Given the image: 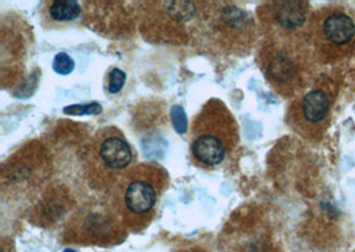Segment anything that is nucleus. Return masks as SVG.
<instances>
[{
  "instance_id": "nucleus-1",
  "label": "nucleus",
  "mask_w": 355,
  "mask_h": 252,
  "mask_svg": "<svg viewBox=\"0 0 355 252\" xmlns=\"http://www.w3.org/2000/svg\"><path fill=\"white\" fill-rule=\"evenodd\" d=\"M315 60L307 33L269 32L259 49L265 79L285 98L294 100L306 92L314 80Z\"/></svg>"
},
{
  "instance_id": "nucleus-2",
  "label": "nucleus",
  "mask_w": 355,
  "mask_h": 252,
  "mask_svg": "<svg viewBox=\"0 0 355 252\" xmlns=\"http://www.w3.org/2000/svg\"><path fill=\"white\" fill-rule=\"evenodd\" d=\"M168 183L160 165H135L116 181L108 201L128 231H141L155 219Z\"/></svg>"
},
{
  "instance_id": "nucleus-3",
  "label": "nucleus",
  "mask_w": 355,
  "mask_h": 252,
  "mask_svg": "<svg viewBox=\"0 0 355 252\" xmlns=\"http://www.w3.org/2000/svg\"><path fill=\"white\" fill-rule=\"evenodd\" d=\"M234 116L218 98L209 101L196 114L191 126L189 150L194 165L211 170L232 157L239 145Z\"/></svg>"
},
{
  "instance_id": "nucleus-4",
  "label": "nucleus",
  "mask_w": 355,
  "mask_h": 252,
  "mask_svg": "<svg viewBox=\"0 0 355 252\" xmlns=\"http://www.w3.org/2000/svg\"><path fill=\"white\" fill-rule=\"evenodd\" d=\"M307 39L317 60L337 63L355 49V19L343 7H322L309 21Z\"/></svg>"
},
{
  "instance_id": "nucleus-5",
  "label": "nucleus",
  "mask_w": 355,
  "mask_h": 252,
  "mask_svg": "<svg viewBox=\"0 0 355 252\" xmlns=\"http://www.w3.org/2000/svg\"><path fill=\"white\" fill-rule=\"evenodd\" d=\"M133 162V150L123 132L114 126L103 127L85 152V168L95 189L111 191L116 181Z\"/></svg>"
},
{
  "instance_id": "nucleus-6",
  "label": "nucleus",
  "mask_w": 355,
  "mask_h": 252,
  "mask_svg": "<svg viewBox=\"0 0 355 252\" xmlns=\"http://www.w3.org/2000/svg\"><path fill=\"white\" fill-rule=\"evenodd\" d=\"M65 230L68 242L97 246L120 243L128 233L110 201L84 206L73 214Z\"/></svg>"
},
{
  "instance_id": "nucleus-7",
  "label": "nucleus",
  "mask_w": 355,
  "mask_h": 252,
  "mask_svg": "<svg viewBox=\"0 0 355 252\" xmlns=\"http://www.w3.org/2000/svg\"><path fill=\"white\" fill-rule=\"evenodd\" d=\"M331 108L330 88L318 82L293 100L286 120L298 136L309 141H318L330 125Z\"/></svg>"
},
{
  "instance_id": "nucleus-8",
  "label": "nucleus",
  "mask_w": 355,
  "mask_h": 252,
  "mask_svg": "<svg viewBox=\"0 0 355 252\" xmlns=\"http://www.w3.org/2000/svg\"><path fill=\"white\" fill-rule=\"evenodd\" d=\"M311 15L307 1H272L259 11L269 32L281 33H307Z\"/></svg>"
},
{
  "instance_id": "nucleus-9",
  "label": "nucleus",
  "mask_w": 355,
  "mask_h": 252,
  "mask_svg": "<svg viewBox=\"0 0 355 252\" xmlns=\"http://www.w3.org/2000/svg\"><path fill=\"white\" fill-rule=\"evenodd\" d=\"M216 26L218 31L224 33L229 39L234 40L239 36L252 40L254 26L249 15L239 7L229 6L221 8L216 17Z\"/></svg>"
},
{
  "instance_id": "nucleus-10",
  "label": "nucleus",
  "mask_w": 355,
  "mask_h": 252,
  "mask_svg": "<svg viewBox=\"0 0 355 252\" xmlns=\"http://www.w3.org/2000/svg\"><path fill=\"white\" fill-rule=\"evenodd\" d=\"M47 4V17L53 23L65 24L76 20L81 14L80 3L75 0H55Z\"/></svg>"
},
{
  "instance_id": "nucleus-11",
  "label": "nucleus",
  "mask_w": 355,
  "mask_h": 252,
  "mask_svg": "<svg viewBox=\"0 0 355 252\" xmlns=\"http://www.w3.org/2000/svg\"><path fill=\"white\" fill-rule=\"evenodd\" d=\"M52 68L59 75H69L75 69V62L68 53H58L53 59Z\"/></svg>"
},
{
  "instance_id": "nucleus-12",
  "label": "nucleus",
  "mask_w": 355,
  "mask_h": 252,
  "mask_svg": "<svg viewBox=\"0 0 355 252\" xmlns=\"http://www.w3.org/2000/svg\"><path fill=\"white\" fill-rule=\"evenodd\" d=\"M125 79H127V75L121 69L113 68L108 75V91L113 95L119 93L125 84Z\"/></svg>"
},
{
  "instance_id": "nucleus-13",
  "label": "nucleus",
  "mask_w": 355,
  "mask_h": 252,
  "mask_svg": "<svg viewBox=\"0 0 355 252\" xmlns=\"http://www.w3.org/2000/svg\"><path fill=\"white\" fill-rule=\"evenodd\" d=\"M103 111L101 107L97 102H91V104H81V105H71L67 107L64 113L67 114H98Z\"/></svg>"
},
{
  "instance_id": "nucleus-14",
  "label": "nucleus",
  "mask_w": 355,
  "mask_h": 252,
  "mask_svg": "<svg viewBox=\"0 0 355 252\" xmlns=\"http://www.w3.org/2000/svg\"><path fill=\"white\" fill-rule=\"evenodd\" d=\"M172 120H173V125L176 127L178 133H184L187 129V117H185V113L182 111V108L173 107Z\"/></svg>"
},
{
  "instance_id": "nucleus-15",
  "label": "nucleus",
  "mask_w": 355,
  "mask_h": 252,
  "mask_svg": "<svg viewBox=\"0 0 355 252\" xmlns=\"http://www.w3.org/2000/svg\"><path fill=\"white\" fill-rule=\"evenodd\" d=\"M63 252H76L75 250H72V249H67V250H64Z\"/></svg>"
},
{
  "instance_id": "nucleus-16",
  "label": "nucleus",
  "mask_w": 355,
  "mask_h": 252,
  "mask_svg": "<svg viewBox=\"0 0 355 252\" xmlns=\"http://www.w3.org/2000/svg\"><path fill=\"white\" fill-rule=\"evenodd\" d=\"M181 252H193V251H181Z\"/></svg>"
},
{
  "instance_id": "nucleus-17",
  "label": "nucleus",
  "mask_w": 355,
  "mask_h": 252,
  "mask_svg": "<svg viewBox=\"0 0 355 252\" xmlns=\"http://www.w3.org/2000/svg\"><path fill=\"white\" fill-rule=\"evenodd\" d=\"M355 252V251H354Z\"/></svg>"
}]
</instances>
